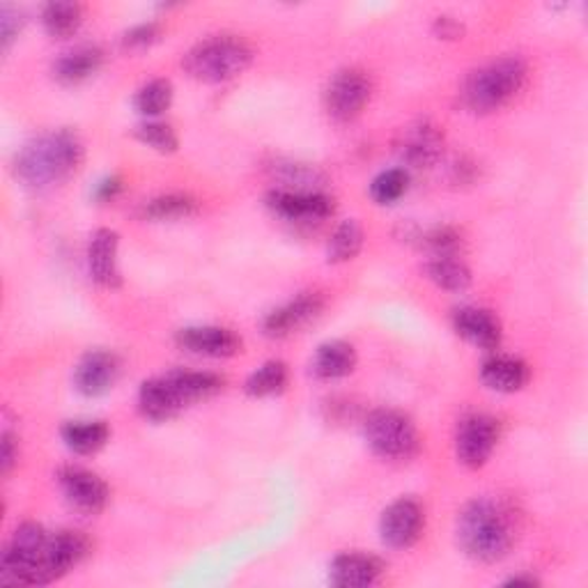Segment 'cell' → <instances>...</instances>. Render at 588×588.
<instances>
[{"label":"cell","instance_id":"ba28073f","mask_svg":"<svg viewBox=\"0 0 588 588\" xmlns=\"http://www.w3.org/2000/svg\"><path fill=\"white\" fill-rule=\"evenodd\" d=\"M90 554V540L79 531H58L46 540L44 554L33 577V586H46L62 579Z\"/></svg>","mask_w":588,"mask_h":588},{"label":"cell","instance_id":"8d00e7d4","mask_svg":"<svg viewBox=\"0 0 588 588\" xmlns=\"http://www.w3.org/2000/svg\"><path fill=\"white\" fill-rule=\"evenodd\" d=\"M159 37H161V23L143 21L123 35V44L127 49H146V46L154 44Z\"/></svg>","mask_w":588,"mask_h":588},{"label":"cell","instance_id":"60d3db41","mask_svg":"<svg viewBox=\"0 0 588 588\" xmlns=\"http://www.w3.org/2000/svg\"><path fill=\"white\" fill-rule=\"evenodd\" d=\"M540 581L533 575H515L506 579V586H538Z\"/></svg>","mask_w":588,"mask_h":588},{"label":"cell","instance_id":"277c9868","mask_svg":"<svg viewBox=\"0 0 588 588\" xmlns=\"http://www.w3.org/2000/svg\"><path fill=\"white\" fill-rule=\"evenodd\" d=\"M251 62V44L238 35H211L198 42L182 60L186 74L203 83H226L246 72Z\"/></svg>","mask_w":588,"mask_h":588},{"label":"cell","instance_id":"7a4b0ae2","mask_svg":"<svg viewBox=\"0 0 588 588\" xmlns=\"http://www.w3.org/2000/svg\"><path fill=\"white\" fill-rule=\"evenodd\" d=\"M517 527L506 504L481 497L458 515V543L462 552L481 563L501 561L515 545Z\"/></svg>","mask_w":588,"mask_h":588},{"label":"cell","instance_id":"e0dca14e","mask_svg":"<svg viewBox=\"0 0 588 588\" xmlns=\"http://www.w3.org/2000/svg\"><path fill=\"white\" fill-rule=\"evenodd\" d=\"M117 249H120V234L111 228H100L90 238L88 246V269L97 286L117 290L123 286L120 265H117Z\"/></svg>","mask_w":588,"mask_h":588},{"label":"cell","instance_id":"8fae6325","mask_svg":"<svg viewBox=\"0 0 588 588\" xmlns=\"http://www.w3.org/2000/svg\"><path fill=\"white\" fill-rule=\"evenodd\" d=\"M62 497L83 515H100L108 504V485L83 466H65L58 474Z\"/></svg>","mask_w":588,"mask_h":588},{"label":"cell","instance_id":"6da1fadb","mask_svg":"<svg viewBox=\"0 0 588 588\" xmlns=\"http://www.w3.org/2000/svg\"><path fill=\"white\" fill-rule=\"evenodd\" d=\"M85 148L79 134L56 129L35 136L23 146L12 163L14 177L33 192L51 189L79 173Z\"/></svg>","mask_w":588,"mask_h":588},{"label":"cell","instance_id":"7402d4cb","mask_svg":"<svg viewBox=\"0 0 588 588\" xmlns=\"http://www.w3.org/2000/svg\"><path fill=\"white\" fill-rule=\"evenodd\" d=\"M357 368V349L345 341H326L318 347L311 370L318 380H341Z\"/></svg>","mask_w":588,"mask_h":588},{"label":"cell","instance_id":"ffe728a7","mask_svg":"<svg viewBox=\"0 0 588 588\" xmlns=\"http://www.w3.org/2000/svg\"><path fill=\"white\" fill-rule=\"evenodd\" d=\"M186 405L182 403V397L177 395L175 387L171 384V380L166 374H161V378H152L140 384L138 391V410L146 418L150 420H169L173 416H177Z\"/></svg>","mask_w":588,"mask_h":588},{"label":"cell","instance_id":"74e56055","mask_svg":"<svg viewBox=\"0 0 588 588\" xmlns=\"http://www.w3.org/2000/svg\"><path fill=\"white\" fill-rule=\"evenodd\" d=\"M433 31H435V35L441 37V39H458V37H462V33H464L462 23H460L458 19H453V16H446V14H441V16L435 19Z\"/></svg>","mask_w":588,"mask_h":588},{"label":"cell","instance_id":"4fadbf2b","mask_svg":"<svg viewBox=\"0 0 588 588\" xmlns=\"http://www.w3.org/2000/svg\"><path fill=\"white\" fill-rule=\"evenodd\" d=\"M267 207L276 217L299 223L324 221L334 215V200L322 192L274 189L267 194Z\"/></svg>","mask_w":588,"mask_h":588},{"label":"cell","instance_id":"5bb4252c","mask_svg":"<svg viewBox=\"0 0 588 588\" xmlns=\"http://www.w3.org/2000/svg\"><path fill=\"white\" fill-rule=\"evenodd\" d=\"M180 349L196 357L228 359L242 351V338L223 326H186L175 334Z\"/></svg>","mask_w":588,"mask_h":588},{"label":"cell","instance_id":"f546056e","mask_svg":"<svg viewBox=\"0 0 588 588\" xmlns=\"http://www.w3.org/2000/svg\"><path fill=\"white\" fill-rule=\"evenodd\" d=\"M286 387H288V366L284 361H267L246 380L244 391L251 397H269L284 393Z\"/></svg>","mask_w":588,"mask_h":588},{"label":"cell","instance_id":"52a82bcc","mask_svg":"<svg viewBox=\"0 0 588 588\" xmlns=\"http://www.w3.org/2000/svg\"><path fill=\"white\" fill-rule=\"evenodd\" d=\"M372 95V83L366 72L355 67L341 69L324 88V108L336 123H351L364 113Z\"/></svg>","mask_w":588,"mask_h":588},{"label":"cell","instance_id":"484cf974","mask_svg":"<svg viewBox=\"0 0 588 588\" xmlns=\"http://www.w3.org/2000/svg\"><path fill=\"white\" fill-rule=\"evenodd\" d=\"M426 274L435 286L449 292H462L472 286V272L460 255H430Z\"/></svg>","mask_w":588,"mask_h":588},{"label":"cell","instance_id":"cb8c5ba5","mask_svg":"<svg viewBox=\"0 0 588 588\" xmlns=\"http://www.w3.org/2000/svg\"><path fill=\"white\" fill-rule=\"evenodd\" d=\"M166 378L171 380V384L175 387L177 395L182 397V403L186 407L221 393L226 387V380L221 378V374L203 372V370H171L166 372Z\"/></svg>","mask_w":588,"mask_h":588},{"label":"cell","instance_id":"9a60e30c","mask_svg":"<svg viewBox=\"0 0 588 588\" xmlns=\"http://www.w3.org/2000/svg\"><path fill=\"white\" fill-rule=\"evenodd\" d=\"M120 372L123 361L115 351L106 349L88 351L74 370V387L79 393L88 397H100L108 393L115 387V382L120 380Z\"/></svg>","mask_w":588,"mask_h":588},{"label":"cell","instance_id":"f35d334b","mask_svg":"<svg viewBox=\"0 0 588 588\" xmlns=\"http://www.w3.org/2000/svg\"><path fill=\"white\" fill-rule=\"evenodd\" d=\"M19 460V446L12 433H3V453H0V469H3V476L12 472V466Z\"/></svg>","mask_w":588,"mask_h":588},{"label":"cell","instance_id":"f1b7e54d","mask_svg":"<svg viewBox=\"0 0 588 588\" xmlns=\"http://www.w3.org/2000/svg\"><path fill=\"white\" fill-rule=\"evenodd\" d=\"M361 246H364V230L359 221L347 219L334 230L332 240H328V246H326L328 263L341 265V263L355 261V257L361 253Z\"/></svg>","mask_w":588,"mask_h":588},{"label":"cell","instance_id":"8992f818","mask_svg":"<svg viewBox=\"0 0 588 588\" xmlns=\"http://www.w3.org/2000/svg\"><path fill=\"white\" fill-rule=\"evenodd\" d=\"M46 531L37 522H23L0 556V581L10 586H33L35 570L46 547Z\"/></svg>","mask_w":588,"mask_h":588},{"label":"cell","instance_id":"30bf717a","mask_svg":"<svg viewBox=\"0 0 588 588\" xmlns=\"http://www.w3.org/2000/svg\"><path fill=\"white\" fill-rule=\"evenodd\" d=\"M423 527H426V512L420 504L412 497H403L382 512L380 535L391 550H410L418 543Z\"/></svg>","mask_w":588,"mask_h":588},{"label":"cell","instance_id":"ab89813d","mask_svg":"<svg viewBox=\"0 0 588 588\" xmlns=\"http://www.w3.org/2000/svg\"><path fill=\"white\" fill-rule=\"evenodd\" d=\"M123 192V180L120 177H106L97 184V189H95V198L100 203H108L113 200L117 194Z\"/></svg>","mask_w":588,"mask_h":588},{"label":"cell","instance_id":"e575fe53","mask_svg":"<svg viewBox=\"0 0 588 588\" xmlns=\"http://www.w3.org/2000/svg\"><path fill=\"white\" fill-rule=\"evenodd\" d=\"M418 246L426 249L430 255H458L462 246L460 232L451 226H437L426 232L416 234Z\"/></svg>","mask_w":588,"mask_h":588},{"label":"cell","instance_id":"7c38bea8","mask_svg":"<svg viewBox=\"0 0 588 588\" xmlns=\"http://www.w3.org/2000/svg\"><path fill=\"white\" fill-rule=\"evenodd\" d=\"M395 152L414 169H430L443 154V134L430 120L412 123L397 134Z\"/></svg>","mask_w":588,"mask_h":588},{"label":"cell","instance_id":"836d02e7","mask_svg":"<svg viewBox=\"0 0 588 588\" xmlns=\"http://www.w3.org/2000/svg\"><path fill=\"white\" fill-rule=\"evenodd\" d=\"M134 136L140 140V143L161 152V154H171L180 146L177 134L173 131V127L166 123H159V120H148V123L136 125Z\"/></svg>","mask_w":588,"mask_h":588},{"label":"cell","instance_id":"d590c367","mask_svg":"<svg viewBox=\"0 0 588 588\" xmlns=\"http://www.w3.org/2000/svg\"><path fill=\"white\" fill-rule=\"evenodd\" d=\"M26 26V14L16 5H3L0 8V44L8 51L12 42L19 37V33Z\"/></svg>","mask_w":588,"mask_h":588},{"label":"cell","instance_id":"d6a6232c","mask_svg":"<svg viewBox=\"0 0 588 588\" xmlns=\"http://www.w3.org/2000/svg\"><path fill=\"white\" fill-rule=\"evenodd\" d=\"M407 186H410V173L405 169H391L372 180L370 196L378 205H391L405 196Z\"/></svg>","mask_w":588,"mask_h":588},{"label":"cell","instance_id":"ac0fdd59","mask_svg":"<svg viewBox=\"0 0 588 588\" xmlns=\"http://www.w3.org/2000/svg\"><path fill=\"white\" fill-rule=\"evenodd\" d=\"M384 573V563L378 556L361 552L338 554L328 566V581L338 588H366L378 584Z\"/></svg>","mask_w":588,"mask_h":588},{"label":"cell","instance_id":"d6986e66","mask_svg":"<svg viewBox=\"0 0 588 588\" xmlns=\"http://www.w3.org/2000/svg\"><path fill=\"white\" fill-rule=\"evenodd\" d=\"M453 328L466 343L481 349H497L501 345V322L487 309L464 305L453 313Z\"/></svg>","mask_w":588,"mask_h":588},{"label":"cell","instance_id":"44dd1931","mask_svg":"<svg viewBox=\"0 0 588 588\" xmlns=\"http://www.w3.org/2000/svg\"><path fill=\"white\" fill-rule=\"evenodd\" d=\"M104 62V51L97 44H81L77 49L62 54L54 62V77L65 85H77L95 77Z\"/></svg>","mask_w":588,"mask_h":588},{"label":"cell","instance_id":"4316f807","mask_svg":"<svg viewBox=\"0 0 588 588\" xmlns=\"http://www.w3.org/2000/svg\"><path fill=\"white\" fill-rule=\"evenodd\" d=\"M269 171L276 182L284 184L280 186L284 192H320V186L324 184V175L309 163L276 159Z\"/></svg>","mask_w":588,"mask_h":588},{"label":"cell","instance_id":"5b68a950","mask_svg":"<svg viewBox=\"0 0 588 588\" xmlns=\"http://www.w3.org/2000/svg\"><path fill=\"white\" fill-rule=\"evenodd\" d=\"M364 435L374 456L391 462H407L420 449L412 418L397 410H374L364 423Z\"/></svg>","mask_w":588,"mask_h":588},{"label":"cell","instance_id":"603a6c76","mask_svg":"<svg viewBox=\"0 0 588 588\" xmlns=\"http://www.w3.org/2000/svg\"><path fill=\"white\" fill-rule=\"evenodd\" d=\"M529 374V366L515 357H492L481 368L483 384L499 393H515L524 389Z\"/></svg>","mask_w":588,"mask_h":588},{"label":"cell","instance_id":"4dcf8cb0","mask_svg":"<svg viewBox=\"0 0 588 588\" xmlns=\"http://www.w3.org/2000/svg\"><path fill=\"white\" fill-rule=\"evenodd\" d=\"M198 203L186 194H166L143 205V217L152 221H177L196 215Z\"/></svg>","mask_w":588,"mask_h":588},{"label":"cell","instance_id":"83f0119b","mask_svg":"<svg viewBox=\"0 0 588 588\" xmlns=\"http://www.w3.org/2000/svg\"><path fill=\"white\" fill-rule=\"evenodd\" d=\"M42 23L44 31L56 39L72 37L83 23V8L79 3H62V0L46 3L42 10Z\"/></svg>","mask_w":588,"mask_h":588},{"label":"cell","instance_id":"1f68e13d","mask_svg":"<svg viewBox=\"0 0 588 588\" xmlns=\"http://www.w3.org/2000/svg\"><path fill=\"white\" fill-rule=\"evenodd\" d=\"M173 104V83L169 79H154L136 92L134 108L146 117H159Z\"/></svg>","mask_w":588,"mask_h":588},{"label":"cell","instance_id":"2e32d148","mask_svg":"<svg viewBox=\"0 0 588 588\" xmlns=\"http://www.w3.org/2000/svg\"><path fill=\"white\" fill-rule=\"evenodd\" d=\"M322 311H324V299L320 295L313 292L299 295L297 299L278 305V309L267 313V318L263 320V332L269 338H286L299 332L305 324L318 320Z\"/></svg>","mask_w":588,"mask_h":588},{"label":"cell","instance_id":"3957f363","mask_svg":"<svg viewBox=\"0 0 588 588\" xmlns=\"http://www.w3.org/2000/svg\"><path fill=\"white\" fill-rule=\"evenodd\" d=\"M529 67L522 58L504 56L492 60L466 77L462 85V104L479 115L504 108L524 88Z\"/></svg>","mask_w":588,"mask_h":588},{"label":"cell","instance_id":"d4e9b609","mask_svg":"<svg viewBox=\"0 0 588 588\" xmlns=\"http://www.w3.org/2000/svg\"><path fill=\"white\" fill-rule=\"evenodd\" d=\"M60 437L69 451L79 456H95L106 446L111 430L104 420H67Z\"/></svg>","mask_w":588,"mask_h":588},{"label":"cell","instance_id":"9c48e42d","mask_svg":"<svg viewBox=\"0 0 588 588\" xmlns=\"http://www.w3.org/2000/svg\"><path fill=\"white\" fill-rule=\"evenodd\" d=\"M499 420L489 414H469L460 420L456 435L458 460L469 469H481L499 443Z\"/></svg>","mask_w":588,"mask_h":588}]
</instances>
